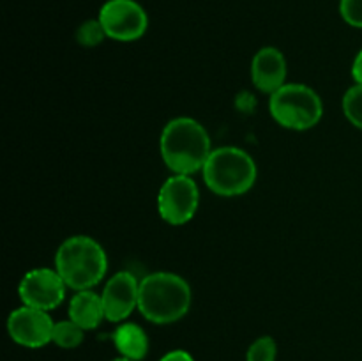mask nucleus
I'll return each mask as SVG.
<instances>
[{"instance_id":"f257e3e1","label":"nucleus","mask_w":362,"mask_h":361,"mask_svg":"<svg viewBox=\"0 0 362 361\" xmlns=\"http://www.w3.org/2000/svg\"><path fill=\"white\" fill-rule=\"evenodd\" d=\"M159 151L172 173L193 176L204 170L211 156V137L204 124L193 117H175L163 127Z\"/></svg>"},{"instance_id":"f03ea898","label":"nucleus","mask_w":362,"mask_h":361,"mask_svg":"<svg viewBox=\"0 0 362 361\" xmlns=\"http://www.w3.org/2000/svg\"><path fill=\"white\" fill-rule=\"evenodd\" d=\"M193 292L186 278L177 273L156 271L140 280L138 311L152 324L166 326L189 311Z\"/></svg>"},{"instance_id":"7ed1b4c3","label":"nucleus","mask_w":362,"mask_h":361,"mask_svg":"<svg viewBox=\"0 0 362 361\" xmlns=\"http://www.w3.org/2000/svg\"><path fill=\"white\" fill-rule=\"evenodd\" d=\"M55 269L74 292L94 289L105 280L108 255L94 237L71 236L57 248Z\"/></svg>"},{"instance_id":"20e7f679","label":"nucleus","mask_w":362,"mask_h":361,"mask_svg":"<svg viewBox=\"0 0 362 361\" xmlns=\"http://www.w3.org/2000/svg\"><path fill=\"white\" fill-rule=\"evenodd\" d=\"M205 184L218 197H240L255 186L258 177L257 161L250 152L233 145L212 149L204 170Z\"/></svg>"},{"instance_id":"39448f33","label":"nucleus","mask_w":362,"mask_h":361,"mask_svg":"<svg viewBox=\"0 0 362 361\" xmlns=\"http://www.w3.org/2000/svg\"><path fill=\"white\" fill-rule=\"evenodd\" d=\"M269 112L285 130L308 131L324 115V103L318 92L306 84H285L269 96Z\"/></svg>"},{"instance_id":"423d86ee","label":"nucleus","mask_w":362,"mask_h":361,"mask_svg":"<svg viewBox=\"0 0 362 361\" xmlns=\"http://www.w3.org/2000/svg\"><path fill=\"white\" fill-rule=\"evenodd\" d=\"M200 207V190L193 176L172 173L158 191V212L172 227L189 223Z\"/></svg>"},{"instance_id":"0eeeda50","label":"nucleus","mask_w":362,"mask_h":361,"mask_svg":"<svg viewBox=\"0 0 362 361\" xmlns=\"http://www.w3.org/2000/svg\"><path fill=\"white\" fill-rule=\"evenodd\" d=\"M98 18L108 39L119 42L138 41L148 28L147 11L136 0H106Z\"/></svg>"},{"instance_id":"6e6552de","label":"nucleus","mask_w":362,"mask_h":361,"mask_svg":"<svg viewBox=\"0 0 362 361\" xmlns=\"http://www.w3.org/2000/svg\"><path fill=\"white\" fill-rule=\"evenodd\" d=\"M67 289L55 268H34L21 276L18 296L25 306L52 311L64 303Z\"/></svg>"},{"instance_id":"1a4fd4ad","label":"nucleus","mask_w":362,"mask_h":361,"mask_svg":"<svg viewBox=\"0 0 362 361\" xmlns=\"http://www.w3.org/2000/svg\"><path fill=\"white\" fill-rule=\"evenodd\" d=\"M53 319L49 311L39 310L32 306L14 308L7 317V333L14 343L27 349H41L52 343Z\"/></svg>"},{"instance_id":"9d476101","label":"nucleus","mask_w":362,"mask_h":361,"mask_svg":"<svg viewBox=\"0 0 362 361\" xmlns=\"http://www.w3.org/2000/svg\"><path fill=\"white\" fill-rule=\"evenodd\" d=\"M138 296H140V280L131 271L115 273L105 283L101 292L106 321L117 324L127 321V317L138 310Z\"/></svg>"},{"instance_id":"9b49d317","label":"nucleus","mask_w":362,"mask_h":361,"mask_svg":"<svg viewBox=\"0 0 362 361\" xmlns=\"http://www.w3.org/2000/svg\"><path fill=\"white\" fill-rule=\"evenodd\" d=\"M251 81L264 94L272 96L286 84V57L276 46H264L255 53L250 67Z\"/></svg>"},{"instance_id":"f8f14e48","label":"nucleus","mask_w":362,"mask_h":361,"mask_svg":"<svg viewBox=\"0 0 362 361\" xmlns=\"http://www.w3.org/2000/svg\"><path fill=\"white\" fill-rule=\"evenodd\" d=\"M67 315H69L71 321L81 326L85 331L99 328V324L106 321L101 294L95 292L94 289L78 290L67 304Z\"/></svg>"},{"instance_id":"ddd939ff","label":"nucleus","mask_w":362,"mask_h":361,"mask_svg":"<svg viewBox=\"0 0 362 361\" xmlns=\"http://www.w3.org/2000/svg\"><path fill=\"white\" fill-rule=\"evenodd\" d=\"M112 340L115 349L124 357L141 361L148 354V336L136 322H120L113 331Z\"/></svg>"},{"instance_id":"4468645a","label":"nucleus","mask_w":362,"mask_h":361,"mask_svg":"<svg viewBox=\"0 0 362 361\" xmlns=\"http://www.w3.org/2000/svg\"><path fill=\"white\" fill-rule=\"evenodd\" d=\"M85 340V329L73 322L71 319L66 321H59L53 326L52 343H55L60 349H76L83 343Z\"/></svg>"},{"instance_id":"2eb2a0df","label":"nucleus","mask_w":362,"mask_h":361,"mask_svg":"<svg viewBox=\"0 0 362 361\" xmlns=\"http://www.w3.org/2000/svg\"><path fill=\"white\" fill-rule=\"evenodd\" d=\"M343 113L357 130H362V84H354L343 96Z\"/></svg>"},{"instance_id":"dca6fc26","label":"nucleus","mask_w":362,"mask_h":361,"mask_svg":"<svg viewBox=\"0 0 362 361\" xmlns=\"http://www.w3.org/2000/svg\"><path fill=\"white\" fill-rule=\"evenodd\" d=\"M105 39H108V35H106L99 18L83 21V23L76 28L78 45L85 46V48H94V46H99Z\"/></svg>"},{"instance_id":"f3484780","label":"nucleus","mask_w":362,"mask_h":361,"mask_svg":"<svg viewBox=\"0 0 362 361\" xmlns=\"http://www.w3.org/2000/svg\"><path fill=\"white\" fill-rule=\"evenodd\" d=\"M276 357H278V343L272 336H260L247 347L246 361H276Z\"/></svg>"},{"instance_id":"a211bd4d","label":"nucleus","mask_w":362,"mask_h":361,"mask_svg":"<svg viewBox=\"0 0 362 361\" xmlns=\"http://www.w3.org/2000/svg\"><path fill=\"white\" fill-rule=\"evenodd\" d=\"M343 21L354 28H362V0H339Z\"/></svg>"},{"instance_id":"6ab92c4d","label":"nucleus","mask_w":362,"mask_h":361,"mask_svg":"<svg viewBox=\"0 0 362 361\" xmlns=\"http://www.w3.org/2000/svg\"><path fill=\"white\" fill-rule=\"evenodd\" d=\"M159 361H194V357L191 356L187 350L184 349H173L170 353H166L165 356H161Z\"/></svg>"},{"instance_id":"aec40b11","label":"nucleus","mask_w":362,"mask_h":361,"mask_svg":"<svg viewBox=\"0 0 362 361\" xmlns=\"http://www.w3.org/2000/svg\"><path fill=\"white\" fill-rule=\"evenodd\" d=\"M352 78L356 84H362V48L352 62Z\"/></svg>"},{"instance_id":"412c9836","label":"nucleus","mask_w":362,"mask_h":361,"mask_svg":"<svg viewBox=\"0 0 362 361\" xmlns=\"http://www.w3.org/2000/svg\"><path fill=\"white\" fill-rule=\"evenodd\" d=\"M112 361H134V360H129V357L119 356V357H115V360H112Z\"/></svg>"}]
</instances>
